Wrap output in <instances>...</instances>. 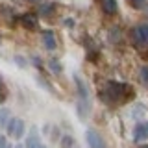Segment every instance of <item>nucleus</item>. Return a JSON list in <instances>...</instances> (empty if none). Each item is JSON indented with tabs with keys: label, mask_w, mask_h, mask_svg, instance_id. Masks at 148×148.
Here are the masks:
<instances>
[{
	"label": "nucleus",
	"mask_w": 148,
	"mask_h": 148,
	"mask_svg": "<svg viewBox=\"0 0 148 148\" xmlns=\"http://www.w3.org/2000/svg\"><path fill=\"white\" fill-rule=\"evenodd\" d=\"M72 145H74V141H72L71 135H65V137L61 139V146H63V148H72Z\"/></svg>",
	"instance_id": "nucleus-13"
},
{
	"label": "nucleus",
	"mask_w": 148,
	"mask_h": 148,
	"mask_svg": "<svg viewBox=\"0 0 148 148\" xmlns=\"http://www.w3.org/2000/svg\"><path fill=\"white\" fill-rule=\"evenodd\" d=\"M74 82H76V85H78V92H80V98H82V100H89V92H87L85 83H83L78 76H74Z\"/></svg>",
	"instance_id": "nucleus-10"
},
{
	"label": "nucleus",
	"mask_w": 148,
	"mask_h": 148,
	"mask_svg": "<svg viewBox=\"0 0 148 148\" xmlns=\"http://www.w3.org/2000/svg\"><path fill=\"white\" fill-rule=\"evenodd\" d=\"M128 4L132 8H135V9H141L143 6H145V0H128Z\"/></svg>",
	"instance_id": "nucleus-17"
},
{
	"label": "nucleus",
	"mask_w": 148,
	"mask_h": 148,
	"mask_svg": "<svg viewBox=\"0 0 148 148\" xmlns=\"http://www.w3.org/2000/svg\"><path fill=\"white\" fill-rule=\"evenodd\" d=\"M85 141L89 145V148H104V141L95 130H87L85 132Z\"/></svg>",
	"instance_id": "nucleus-2"
},
{
	"label": "nucleus",
	"mask_w": 148,
	"mask_h": 148,
	"mask_svg": "<svg viewBox=\"0 0 148 148\" xmlns=\"http://www.w3.org/2000/svg\"><path fill=\"white\" fill-rule=\"evenodd\" d=\"M0 148H11V146H9V145H8V141H6V137H2V135H0Z\"/></svg>",
	"instance_id": "nucleus-18"
},
{
	"label": "nucleus",
	"mask_w": 148,
	"mask_h": 148,
	"mask_svg": "<svg viewBox=\"0 0 148 148\" xmlns=\"http://www.w3.org/2000/svg\"><path fill=\"white\" fill-rule=\"evenodd\" d=\"M54 13H56V4H52V2H45V4H41V6H39V15H43V17H54Z\"/></svg>",
	"instance_id": "nucleus-9"
},
{
	"label": "nucleus",
	"mask_w": 148,
	"mask_h": 148,
	"mask_svg": "<svg viewBox=\"0 0 148 148\" xmlns=\"http://www.w3.org/2000/svg\"><path fill=\"white\" fill-rule=\"evenodd\" d=\"M132 35L137 37L139 43H148V24H141L139 28L132 30Z\"/></svg>",
	"instance_id": "nucleus-7"
},
{
	"label": "nucleus",
	"mask_w": 148,
	"mask_h": 148,
	"mask_svg": "<svg viewBox=\"0 0 148 148\" xmlns=\"http://www.w3.org/2000/svg\"><path fill=\"white\" fill-rule=\"evenodd\" d=\"M109 37H111V41H113V43H117V39H120V30H119V28H111Z\"/></svg>",
	"instance_id": "nucleus-14"
},
{
	"label": "nucleus",
	"mask_w": 148,
	"mask_h": 148,
	"mask_svg": "<svg viewBox=\"0 0 148 148\" xmlns=\"http://www.w3.org/2000/svg\"><path fill=\"white\" fill-rule=\"evenodd\" d=\"M100 6L104 9V13H108V15L117 13V0H100Z\"/></svg>",
	"instance_id": "nucleus-8"
},
{
	"label": "nucleus",
	"mask_w": 148,
	"mask_h": 148,
	"mask_svg": "<svg viewBox=\"0 0 148 148\" xmlns=\"http://www.w3.org/2000/svg\"><path fill=\"white\" fill-rule=\"evenodd\" d=\"M139 148H148V145H143V146H139Z\"/></svg>",
	"instance_id": "nucleus-20"
},
{
	"label": "nucleus",
	"mask_w": 148,
	"mask_h": 148,
	"mask_svg": "<svg viewBox=\"0 0 148 148\" xmlns=\"http://www.w3.org/2000/svg\"><path fill=\"white\" fill-rule=\"evenodd\" d=\"M8 117H9V113H8V109H0V126L2 128H6L8 126Z\"/></svg>",
	"instance_id": "nucleus-12"
},
{
	"label": "nucleus",
	"mask_w": 148,
	"mask_h": 148,
	"mask_svg": "<svg viewBox=\"0 0 148 148\" xmlns=\"http://www.w3.org/2000/svg\"><path fill=\"white\" fill-rule=\"evenodd\" d=\"M24 120L22 119H17V117H13V119H9V122H8V126H6V132H8V135L9 137H15V139H21L22 135H24Z\"/></svg>",
	"instance_id": "nucleus-1"
},
{
	"label": "nucleus",
	"mask_w": 148,
	"mask_h": 148,
	"mask_svg": "<svg viewBox=\"0 0 148 148\" xmlns=\"http://www.w3.org/2000/svg\"><path fill=\"white\" fill-rule=\"evenodd\" d=\"M24 148H41V137H39L37 128H32L30 130V135H28V139H26Z\"/></svg>",
	"instance_id": "nucleus-5"
},
{
	"label": "nucleus",
	"mask_w": 148,
	"mask_h": 148,
	"mask_svg": "<svg viewBox=\"0 0 148 148\" xmlns=\"http://www.w3.org/2000/svg\"><path fill=\"white\" fill-rule=\"evenodd\" d=\"M0 92H2V95H6V83H4L2 76H0Z\"/></svg>",
	"instance_id": "nucleus-19"
},
{
	"label": "nucleus",
	"mask_w": 148,
	"mask_h": 148,
	"mask_svg": "<svg viewBox=\"0 0 148 148\" xmlns=\"http://www.w3.org/2000/svg\"><path fill=\"white\" fill-rule=\"evenodd\" d=\"M141 82L143 85H148V67H141Z\"/></svg>",
	"instance_id": "nucleus-16"
},
{
	"label": "nucleus",
	"mask_w": 148,
	"mask_h": 148,
	"mask_svg": "<svg viewBox=\"0 0 148 148\" xmlns=\"http://www.w3.org/2000/svg\"><path fill=\"white\" fill-rule=\"evenodd\" d=\"M43 45H45L46 50H56V46H58V41H56L52 30H45V32H43Z\"/></svg>",
	"instance_id": "nucleus-6"
},
{
	"label": "nucleus",
	"mask_w": 148,
	"mask_h": 148,
	"mask_svg": "<svg viewBox=\"0 0 148 148\" xmlns=\"http://www.w3.org/2000/svg\"><path fill=\"white\" fill-rule=\"evenodd\" d=\"M21 24L26 28V30H37L39 28V21H37L35 15H32V13H24V15H21Z\"/></svg>",
	"instance_id": "nucleus-4"
},
{
	"label": "nucleus",
	"mask_w": 148,
	"mask_h": 148,
	"mask_svg": "<svg viewBox=\"0 0 148 148\" xmlns=\"http://www.w3.org/2000/svg\"><path fill=\"white\" fill-rule=\"evenodd\" d=\"M41 148H46V146H45V145H41Z\"/></svg>",
	"instance_id": "nucleus-21"
},
{
	"label": "nucleus",
	"mask_w": 148,
	"mask_h": 148,
	"mask_svg": "<svg viewBox=\"0 0 148 148\" xmlns=\"http://www.w3.org/2000/svg\"><path fill=\"white\" fill-rule=\"evenodd\" d=\"M145 139H148V120L139 122L133 130V141H145Z\"/></svg>",
	"instance_id": "nucleus-3"
},
{
	"label": "nucleus",
	"mask_w": 148,
	"mask_h": 148,
	"mask_svg": "<svg viewBox=\"0 0 148 148\" xmlns=\"http://www.w3.org/2000/svg\"><path fill=\"white\" fill-rule=\"evenodd\" d=\"M78 115H80L82 119H85L87 117V113H89V100H78Z\"/></svg>",
	"instance_id": "nucleus-11"
},
{
	"label": "nucleus",
	"mask_w": 148,
	"mask_h": 148,
	"mask_svg": "<svg viewBox=\"0 0 148 148\" xmlns=\"http://www.w3.org/2000/svg\"><path fill=\"white\" fill-rule=\"evenodd\" d=\"M50 69H52V71L56 72V74H59V72H61V65H59L58 63V59H50Z\"/></svg>",
	"instance_id": "nucleus-15"
}]
</instances>
